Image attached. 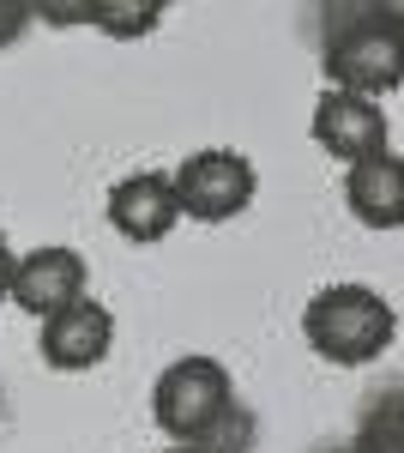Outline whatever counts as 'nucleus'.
<instances>
[{"mask_svg":"<svg viewBox=\"0 0 404 453\" xmlns=\"http://www.w3.org/2000/svg\"><path fill=\"white\" fill-rule=\"evenodd\" d=\"M42 19H55V25H103V31L115 36H145L157 19H164V6L151 0V6H42Z\"/></svg>","mask_w":404,"mask_h":453,"instance_id":"nucleus-10","label":"nucleus"},{"mask_svg":"<svg viewBox=\"0 0 404 453\" xmlns=\"http://www.w3.org/2000/svg\"><path fill=\"white\" fill-rule=\"evenodd\" d=\"M344 200H350V211H356L362 224H374V230H399L404 224V170H399V157L380 151V157L350 164Z\"/></svg>","mask_w":404,"mask_h":453,"instance_id":"nucleus-9","label":"nucleus"},{"mask_svg":"<svg viewBox=\"0 0 404 453\" xmlns=\"http://www.w3.org/2000/svg\"><path fill=\"white\" fill-rule=\"evenodd\" d=\"M12 266H19V260H12V248L0 236V296H12Z\"/></svg>","mask_w":404,"mask_h":453,"instance_id":"nucleus-12","label":"nucleus"},{"mask_svg":"<svg viewBox=\"0 0 404 453\" xmlns=\"http://www.w3.org/2000/svg\"><path fill=\"white\" fill-rule=\"evenodd\" d=\"M25 25H31V6H25V0H0V49H6V42H19Z\"/></svg>","mask_w":404,"mask_h":453,"instance_id":"nucleus-11","label":"nucleus"},{"mask_svg":"<svg viewBox=\"0 0 404 453\" xmlns=\"http://www.w3.org/2000/svg\"><path fill=\"white\" fill-rule=\"evenodd\" d=\"M109 345H115V320L91 296H79L72 309L42 320V357L55 369H97L103 357H109Z\"/></svg>","mask_w":404,"mask_h":453,"instance_id":"nucleus-8","label":"nucleus"},{"mask_svg":"<svg viewBox=\"0 0 404 453\" xmlns=\"http://www.w3.org/2000/svg\"><path fill=\"white\" fill-rule=\"evenodd\" d=\"M169 188H175V206L187 218L224 224V218L248 211V200H254V164L241 151H194L169 175Z\"/></svg>","mask_w":404,"mask_h":453,"instance_id":"nucleus-4","label":"nucleus"},{"mask_svg":"<svg viewBox=\"0 0 404 453\" xmlns=\"http://www.w3.org/2000/svg\"><path fill=\"white\" fill-rule=\"evenodd\" d=\"M12 296L36 320L72 309L85 296V254H72V248H36V254H25L12 266Z\"/></svg>","mask_w":404,"mask_h":453,"instance_id":"nucleus-6","label":"nucleus"},{"mask_svg":"<svg viewBox=\"0 0 404 453\" xmlns=\"http://www.w3.org/2000/svg\"><path fill=\"white\" fill-rule=\"evenodd\" d=\"M393 333H399V314L369 284H332L302 309V339L326 363H374L393 345Z\"/></svg>","mask_w":404,"mask_h":453,"instance_id":"nucleus-2","label":"nucleus"},{"mask_svg":"<svg viewBox=\"0 0 404 453\" xmlns=\"http://www.w3.org/2000/svg\"><path fill=\"white\" fill-rule=\"evenodd\" d=\"M326 453H369V448H326Z\"/></svg>","mask_w":404,"mask_h":453,"instance_id":"nucleus-13","label":"nucleus"},{"mask_svg":"<svg viewBox=\"0 0 404 453\" xmlns=\"http://www.w3.org/2000/svg\"><path fill=\"white\" fill-rule=\"evenodd\" d=\"M151 411L164 423V435H175V448H200V453L248 448V418L236 411V381L211 357L169 363L151 387Z\"/></svg>","mask_w":404,"mask_h":453,"instance_id":"nucleus-1","label":"nucleus"},{"mask_svg":"<svg viewBox=\"0 0 404 453\" xmlns=\"http://www.w3.org/2000/svg\"><path fill=\"white\" fill-rule=\"evenodd\" d=\"M109 224L127 236V242H164L169 230L181 224V206H175V188L169 175L139 170L127 181L109 188Z\"/></svg>","mask_w":404,"mask_h":453,"instance_id":"nucleus-7","label":"nucleus"},{"mask_svg":"<svg viewBox=\"0 0 404 453\" xmlns=\"http://www.w3.org/2000/svg\"><path fill=\"white\" fill-rule=\"evenodd\" d=\"M169 453H200V448H169Z\"/></svg>","mask_w":404,"mask_h":453,"instance_id":"nucleus-14","label":"nucleus"},{"mask_svg":"<svg viewBox=\"0 0 404 453\" xmlns=\"http://www.w3.org/2000/svg\"><path fill=\"white\" fill-rule=\"evenodd\" d=\"M326 79H332V91L369 97V104L380 91H399V12L362 6V12L338 19L326 36Z\"/></svg>","mask_w":404,"mask_h":453,"instance_id":"nucleus-3","label":"nucleus"},{"mask_svg":"<svg viewBox=\"0 0 404 453\" xmlns=\"http://www.w3.org/2000/svg\"><path fill=\"white\" fill-rule=\"evenodd\" d=\"M314 140L326 145L344 164H362V157H380L386 151V115L369 97H350V91H326L314 104Z\"/></svg>","mask_w":404,"mask_h":453,"instance_id":"nucleus-5","label":"nucleus"}]
</instances>
